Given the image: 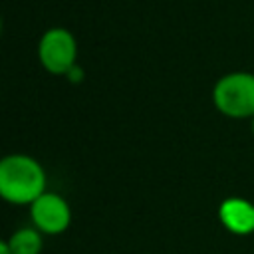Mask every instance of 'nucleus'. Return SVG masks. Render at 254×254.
<instances>
[{
  "label": "nucleus",
  "mask_w": 254,
  "mask_h": 254,
  "mask_svg": "<svg viewBox=\"0 0 254 254\" xmlns=\"http://www.w3.org/2000/svg\"><path fill=\"white\" fill-rule=\"evenodd\" d=\"M38 56L42 65L56 75H65L77 58V42L73 34L65 28H50L40 38Z\"/></svg>",
  "instance_id": "nucleus-3"
},
{
  "label": "nucleus",
  "mask_w": 254,
  "mask_h": 254,
  "mask_svg": "<svg viewBox=\"0 0 254 254\" xmlns=\"http://www.w3.org/2000/svg\"><path fill=\"white\" fill-rule=\"evenodd\" d=\"M252 133H254V117H252Z\"/></svg>",
  "instance_id": "nucleus-9"
},
{
  "label": "nucleus",
  "mask_w": 254,
  "mask_h": 254,
  "mask_svg": "<svg viewBox=\"0 0 254 254\" xmlns=\"http://www.w3.org/2000/svg\"><path fill=\"white\" fill-rule=\"evenodd\" d=\"M220 222L234 234H248L254 230V204L244 198H226L218 208Z\"/></svg>",
  "instance_id": "nucleus-5"
},
{
  "label": "nucleus",
  "mask_w": 254,
  "mask_h": 254,
  "mask_svg": "<svg viewBox=\"0 0 254 254\" xmlns=\"http://www.w3.org/2000/svg\"><path fill=\"white\" fill-rule=\"evenodd\" d=\"M0 254H12V250L8 246V240H2L0 242Z\"/></svg>",
  "instance_id": "nucleus-8"
},
{
  "label": "nucleus",
  "mask_w": 254,
  "mask_h": 254,
  "mask_svg": "<svg viewBox=\"0 0 254 254\" xmlns=\"http://www.w3.org/2000/svg\"><path fill=\"white\" fill-rule=\"evenodd\" d=\"M46 192V173L28 155H8L0 163V194L14 204H32Z\"/></svg>",
  "instance_id": "nucleus-1"
},
{
  "label": "nucleus",
  "mask_w": 254,
  "mask_h": 254,
  "mask_svg": "<svg viewBox=\"0 0 254 254\" xmlns=\"http://www.w3.org/2000/svg\"><path fill=\"white\" fill-rule=\"evenodd\" d=\"M32 220L38 230L46 234H60L69 226L71 212L67 202L54 192H44L32 202Z\"/></svg>",
  "instance_id": "nucleus-4"
},
{
  "label": "nucleus",
  "mask_w": 254,
  "mask_h": 254,
  "mask_svg": "<svg viewBox=\"0 0 254 254\" xmlns=\"http://www.w3.org/2000/svg\"><path fill=\"white\" fill-rule=\"evenodd\" d=\"M12 254H40L42 236L36 228H20L8 238Z\"/></svg>",
  "instance_id": "nucleus-6"
},
{
  "label": "nucleus",
  "mask_w": 254,
  "mask_h": 254,
  "mask_svg": "<svg viewBox=\"0 0 254 254\" xmlns=\"http://www.w3.org/2000/svg\"><path fill=\"white\" fill-rule=\"evenodd\" d=\"M212 101L222 115L254 117V73L232 71L222 75L212 89Z\"/></svg>",
  "instance_id": "nucleus-2"
},
{
  "label": "nucleus",
  "mask_w": 254,
  "mask_h": 254,
  "mask_svg": "<svg viewBox=\"0 0 254 254\" xmlns=\"http://www.w3.org/2000/svg\"><path fill=\"white\" fill-rule=\"evenodd\" d=\"M67 77H69V81H73V83H77V81H81L83 79V71H81V67H77V64L65 73Z\"/></svg>",
  "instance_id": "nucleus-7"
}]
</instances>
